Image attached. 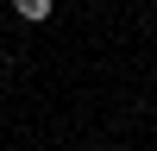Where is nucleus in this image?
<instances>
[{"instance_id":"f257e3e1","label":"nucleus","mask_w":157,"mask_h":151,"mask_svg":"<svg viewBox=\"0 0 157 151\" xmlns=\"http://www.w3.org/2000/svg\"><path fill=\"white\" fill-rule=\"evenodd\" d=\"M13 13H19V19H32V25H44L50 13H57V0H13Z\"/></svg>"}]
</instances>
